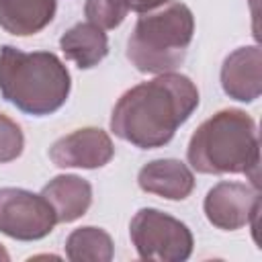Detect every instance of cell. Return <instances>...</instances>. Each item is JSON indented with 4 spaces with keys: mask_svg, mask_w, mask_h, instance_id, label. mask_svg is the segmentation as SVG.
I'll return each instance as SVG.
<instances>
[{
    "mask_svg": "<svg viewBox=\"0 0 262 262\" xmlns=\"http://www.w3.org/2000/svg\"><path fill=\"white\" fill-rule=\"evenodd\" d=\"M196 106L199 88L188 76L158 74L121 94L111 113V131L139 149H156L174 137Z\"/></svg>",
    "mask_w": 262,
    "mask_h": 262,
    "instance_id": "obj_1",
    "label": "cell"
},
{
    "mask_svg": "<svg viewBox=\"0 0 262 262\" xmlns=\"http://www.w3.org/2000/svg\"><path fill=\"white\" fill-rule=\"evenodd\" d=\"M186 158L201 174H246L252 186L260 184V141L246 111L223 108L203 121L188 141Z\"/></svg>",
    "mask_w": 262,
    "mask_h": 262,
    "instance_id": "obj_2",
    "label": "cell"
},
{
    "mask_svg": "<svg viewBox=\"0 0 262 262\" xmlns=\"http://www.w3.org/2000/svg\"><path fill=\"white\" fill-rule=\"evenodd\" d=\"M72 90L66 63L51 51H20L0 47V94L6 102L33 117L59 111Z\"/></svg>",
    "mask_w": 262,
    "mask_h": 262,
    "instance_id": "obj_3",
    "label": "cell"
},
{
    "mask_svg": "<svg viewBox=\"0 0 262 262\" xmlns=\"http://www.w3.org/2000/svg\"><path fill=\"white\" fill-rule=\"evenodd\" d=\"M194 37L192 10L178 0L143 12L127 39V59L143 74L174 72Z\"/></svg>",
    "mask_w": 262,
    "mask_h": 262,
    "instance_id": "obj_4",
    "label": "cell"
},
{
    "mask_svg": "<svg viewBox=\"0 0 262 262\" xmlns=\"http://www.w3.org/2000/svg\"><path fill=\"white\" fill-rule=\"evenodd\" d=\"M129 235L141 260L182 262L190 258L194 246L186 223L151 207L139 209L133 215Z\"/></svg>",
    "mask_w": 262,
    "mask_h": 262,
    "instance_id": "obj_5",
    "label": "cell"
},
{
    "mask_svg": "<svg viewBox=\"0 0 262 262\" xmlns=\"http://www.w3.org/2000/svg\"><path fill=\"white\" fill-rule=\"evenodd\" d=\"M57 223V217L43 194L25 188H0V233L35 242L47 237Z\"/></svg>",
    "mask_w": 262,
    "mask_h": 262,
    "instance_id": "obj_6",
    "label": "cell"
},
{
    "mask_svg": "<svg viewBox=\"0 0 262 262\" xmlns=\"http://www.w3.org/2000/svg\"><path fill=\"white\" fill-rule=\"evenodd\" d=\"M207 221L223 231L242 229L258 217L260 190L252 184L223 180L215 184L203 203Z\"/></svg>",
    "mask_w": 262,
    "mask_h": 262,
    "instance_id": "obj_7",
    "label": "cell"
},
{
    "mask_svg": "<svg viewBox=\"0 0 262 262\" xmlns=\"http://www.w3.org/2000/svg\"><path fill=\"white\" fill-rule=\"evenodd\" d=\"M115 156L111 135L100 127L76 129L49 147V158L57 168H84L94 170L106 166Z\"/></svg>",
    "mask_w": 262,
    "mask_h": 262,
    "instance_id": "obj_8",
    "label": "cell"
},
{
    "mask_svg": "<svg viewBox=\"0 0 262 262\" xmlns=\"http://www.w3.org/2000/svg\"><path fill=\"white\" fill-rule=\"evenodd\" d=\"M223 92L239 102H254L262 92V53L258 45L231 51L221 66Z\"/></svg>",
    "mask_w": 262,
    "mask_h": 262,
    "instance_id": "obj_9",
    "label": "cell"
},
{
    "mask_svg": "<svg viewBox=\"0 0 262 262\" xmlns=\"http://www.w3.org/2000/svg\"><path fill=\"white\" fill-rule=\"evenodd\" d=\"M137 184L143 192L158 194L168 201H184L194 190V174L184 162L176 158H162L141 166Z\"/></svg>",
    "mask_w": 262,
    "mask_h": 262,
    "instance_id": "obj_10",
    "label": "cell"
},
{
    "mask_svg": "<svg viewBox=\"0 0 262 262\" xmlns=\"http://www.w3.org/2000/svg\"><path fill=\"white\" fill-rule=\"evenodd\" d=\"M41 194L51 205L57 223H72L86 215L92 205V184L76 174H59L49 180Z\"/></svg>",
    "mask_w": 262,
    "mask_h": 262,
    "instance_id": "obj_11",
    "label": "cell"
},
{
    "mask_svg": "<svg viewBox=\"0 0 262 262\" xmlns=\"http://www.w3.org/2000/svg\"><path fill=\"white\" fill-rule=\"evenodd\" d=\"M55 0H0V27L16 37L43 31L55 16Z\"/></svg>",
    "mask_w": 262,
    "mask_h": 262,
    "instance_id": "obj_12",
    "label": "cell"
},
{
    "mask_svg": "<svg viewBox=\"0 0 262 262\" xmlns=\"http://www.w3.org/2000/svg\"><path fill=\"white\" fill-rule=\"evenodd\" d=\"M59 49L66 59L74 61L80 70H90L106 57L108 39L100 27L92 23H78L61 35Z\"/></svg>",
    "mask_w": 262,
    "mask_h": 262,
    "instance_id": "obj_13",
    "label": "cell"
},
{
    "mask_svg": "<svg viewBox=\"0 0 262 262\" xmlns=\"http://www.w3.org/2000/svg\"><path fill=\"white\" fill-rule=\"evenodd\" d=\"M66 256L72 262H108L115 256V244L102 227L86 225L68 235Z\"/></svg>",
    "mask_w": 262,
    "mask_h": 262,
    "instance_id": "obj_14",
    "label": "cell"
},
{
    "mask_svg": "<svg viewBox=\"0 0 262 262\" xmlns=\"http://www.w3.org/2000/svg\"><path fill=\"white\" fill-rule=\"evenodd\" d=\"M127 0H86L84 14L88 23L104 29H117L127 16Z\"/></svg>",
    "mask_w": 262,
    "mask_h": 262,
    "instance_id": "obj_15",
    "label": "cell"
},
{
    "mask_svg": "<svg viewBox=\"0 0 262 262\" xmlns=\"http://www.w3.org/2000/svg\"><path fill=\"white\" fill-rule=\"evenodd\" d=\"M25 149V135L16 121L0 113V164L16 160Z\"/></svg>",
    "mask_w": 262,
    "mask_h": 262,
    "instance_id": "obj_16",
    "label": "cell"
},
{
    "mask_svg": "<svg viewBox=\"0 0 262 262\" xmlns=\"http://www.w3.org/2000/svg\"><path fill=\"white\" fill-rule=\"evenodd\" d=\"M166 2H170V0H127V6L131 10L143 14V12H151V10L160 8V6H164Z\"/></svg>",
    "mask_w": 262,
    "mask_h": 262,
    "instance_id": "obj_17",
    "label": "cell"
},
{
    "mask_svg": "<svg viewBox=\"0 0 262 262\" xmlns=\"http://www.w3.org/2000/svg\"><path fill=\"white\" fill-rule=\"evenodd\" d=\"M0 258H4V260H6V258H8V254H6V252H4V250H2V248H0Z\"/></svg>",
    "mask_w": 262,
    "mask_h": 262,
    "instance_id": "obj_18",
    "label": "cell"
}]
</instances>
